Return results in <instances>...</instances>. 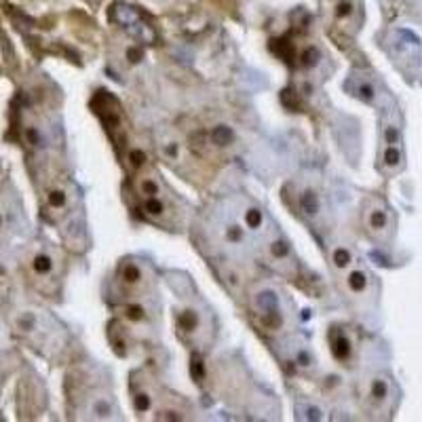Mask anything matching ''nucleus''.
<instances>
[{"label":"nucleus","instance_id":"f257e3e1","mask_svg":"<svg viewBox=\"0 0 422 422\" xmlns=\"http://www.w3.org/2000/svg\"><path fill=\"white\" fill-rule=\"evenodd\" d=\"M112 17H114V22H118L122 28H148L146 24L142 22V17L139 13L135 11L133 7H127V5H114V9H112Z\"/></svg>","mask_w":422,"mask_h":422},{"label":"nucleus","instance_id":"f03ea898","mask_svg":"<svg viewBox=\"0 0 422 422\" xmlns=\"http://www.w3.org/2000/svg\"><path fill=\"white\" fill-rule=\"evenodd\" d=\"M329 342H332V353L338 361H348L353 355V344L348 340V336L340 329H334L332 334H329Z\"/></svg>","mask_w":422,"mask_h":422},{"label":"nucleus","instance_id":"7ed1b4c3","mask_svg":"<svg viewBox=\"0 0 422 422\" xmlns=\"http://www.w3.org/2000/svg\"><path fill=\"white\" fill-rule=\"evenodd\" d=\"M388 226V213L384 207H372L367 211V228L374 234H382Z\"/></svg>","mask_w":422,"mask_h":422},{"label":"nucleus","instance_id":"20e7f679","mask_svg":"<svg viewBox=\"0 0 422 422\" xmlns=\"http://www.w3.org/2000/svg\"><path fill=\"white\" fill-rule=\"evenodd\" d=\"M369 397H372V401H376V403H382L388 397V380L382 376L372 378V382H369Z\"/></svg>","mask_w":422,"mask_h":422},{"label":"nucleus","instance_id":"39448f33","mask_svg":"<svg viewBox=\"0 0 422 422\" xmlns=\"http://www.w3.org/2000/svg\"><path fill=\"white\" fill-rule=\"evenodd\" d=\"M401 161H403V154H401V148L397 144H386V148L382 152V163L386 169H399Z\"/></svg>","mask_w":422,"mask_h":422},{"label":"nucleus","instance_id":"423d86ee","mask_svg":"<svg viewBox=\"0 0 422 422\" xmlns=\"http://www.w3.org/2000/svg\"><path fill=\"white\" fill-rule=\"evenodd\" d=\"M346 285L353 294H363L367 290V274L363 270H351L346 276Z\"/></svg>","mask_w":422,"mask_h":422},{"label":"nucleus","instance_id":"0eeeda50","mask_svg":"<svg viewBox=\"0 0 422 422\" xmlns=\"http://www.w3.org/2000/svg\"><path fill=\"white\" fill-rule=\"evenodd\" d=\"M332 262L338 270H346L348 266L353 264V253L348 247H336V249L332 251Z\"/></svg>","mask_w":422,"mask_h":422},{"label":"nucleus","instance_id":"6e6552de","mask_svg":"<svg viewBox=\"0 0 422 422\" xmlns=\"http://www.w3.org/2000/svg\"><path fill=\"white\" fill-rule=\"evenodd\" d=\"M120 279H122V283H127V285H135L142 279V268L135 262H125V264H122V268H120Z\"/></svg>","mask_w":422,"mask_h":422},{"label":"nucleus","instance_id":"1a4fd4ad","mask_svg":"<svg viewBox=\"0 0 422 422\" xmlns=\"http://www.w3.org/2000/svg\"><path fill=\"white\" fill-rule=\"evenodd\" d=\"M300 207H302V211H304L306 215H317V213H319V207H321L317 192H313V190L304 192L302 197H300Z\"/></svg>","mask_w":422,"mask_h":422},{"label":"nucleus","instance_id":"9d476101","mask_svg":"<svg viewBox=\"0 0 422 422\" xmlns=\"http://www.w3.org/2000/svg\"><path fill=\"white\" fill-rule=\"evenodd\" d=\"M178 327L182 329V332H186V334H192V332H197V327H199V315L194 313V311H184L178 319Z\"/></svg>","mask_w":422,"mask_h":422},{"label":"nucleus","instance_id":"9b49d317","mask_svg":"<svg viewBox=\"0 0 422 422\" xmlns=\"http://www.w3.org/2000/svg\"><path fill=\"white\" fill-rule=\"evenodd\" d=\"M163 211H165V203L159 197H146V201H144V213L148 218H159V215H163Z\"/></svg>","mask_w":422,"mask_h":422},{"label":"nucleus","instance_id":"f8f14e48","mask_svg":"<svg viewBox=\"0 0 422 422\" xmlns=\"http://www.w3.org/2000/svg\"><path fill=\"white\" fill-rule=\"evenodd\" d=\"M243 220H245V224H247V228H251V230H260V226L264 224V215H262V211H260V209L251 207V209H245Z\"/></svg>","mask_w":422,"mask_h":422},{"label":"nucleus","instance_id":"ddd939ff","mask_svg":"<svg viewBox=\"0 0 422 422\" xmlns=\"http://www.w3.org/2000/svg\"><path fill=\"white\" fill-rule=\"evenodd\" d=\"M268 251L274 260H285L287 255H290V245H287V241H283V239H274L268 245Z\"/></svg>","mask_w":422,"mask_h":422},{"label":"nucleus","instance_id":"4468645a","mask_svg":"<svg viewBox=\"0 0 422 422\" xmlns=\"http://www.w3.org/2000/svg\"><path fill=\"white\" fill-rule=\"evenodd\" d=\"M32 268H34L36 274H49L51 270H53V260H51L47 253H40V255L34 258Z\"/></svg>","mask_w":422,"mask_h":422},{"label":"nucleus","instance_id":"2eb2a0df","mask_svg":"<svg viewBox=\"0 0 422 422\" xmlns=\"http://www.w3.org/2000/svg\"><path fill=\"white\" fill-rule=\"evenodd\" d=\"M137 188L139 192L144 194V197H157L159 194V182L157 180H152V178H142L139 184H137Z\"/></svg>","mask_w":422,"mask_h":422},{"label":"nucleus","instance_id":"dca6fc26","mask_svg":"<svg viewBox=\"0 0 422 422\" xmlns=\"http://www.w3.org/2000/svg\"><path fill=\"white\" fill-rule=\"evenodd\" d=\"M298 416L302 420H321V409L315 407V405H308V403H300L298 405Z\"/></svg>","mask_w":422,"mask_h":422},{"label":"nucleus","instance_id":"f3484780","mask_svg":"<svg viewBox=\"0 0 422 422\" xmlns=\"http://www.w3.org/2000/svg\"><path fill=\"white\" fill-rule=\"evenodd\" d=\"M224 239L228 241L230 245H236V243H241L245 239V230L241 228V226L232 224V226H228V228L224 230Z\"/></svg>","mask_w":422,"mask_h":422},{"label":"nucleus","instance_id":"a211bd4d","mask_svg":"<svg viewBox=\"0 0 422 422\" xmlns=\"http://www.w3.org/2000/svg\"><path fill=\"white\" fill-rule=\"evenodd\" d=\"M133 407H135V411H139V414H146L152 407V397L148 393H137L133 397Z\"/></svg>","mask_w":422,"mask_h":422},{"label":"nucleus","instance_id":"6ab92c4d","mask_svg":"<svg viewBox=\"0 0 422 422\" xmlns=\"http://www.w3.org/2000/svg\"><path fill=\"white\" fill-rule=\"evenodd\" d=\"M355 13V5L351 0H342V3H338L336 7V17L340 19V22H346V19H351Z\"/></svg>","mask_w":422,"mask_h":422},{"label":"nucleus","instance_id":"aec40b11","mask_svg":"<svg viewBox=\"0 0 422 422\" xmlns=\"http://www.w3.org/2000/svg\"><path fill=\"white\" fill-rule=\"evenodd\" d=\"M302 66L304 68H313V66H317L319 64V59H321V53H319V49H315V47H308L304 53H302Z\"/></svg>","mask_w":422,"mask_h":422},{"label":"nucleus","instance_id":"412c9836","mask_svg":"<svg viewBox=\"0 0 422 422\" xmlns=\"http://www.w3.org/2000/svg\"><path fill=\"white\" fill-rule=\"evenodd\" d=\"M47 201H49V205L53 209H61V207H66V192L64 190H51L49 194H47Z\"/></svg>","mask_w":422,"mask_h":422},{"label":"nucleus","instance_id":"4be33fe9","mask_svg":"<svg viewBox=\"0 0 422 422\" xmlns=\"http://www.w3.org/2000/svg\"><path fill=\"white\" fill-rule=\"evenodd\" d=\"M355 95H357L359 99H363V101H374V97H376V89L369 85V82H361V85L355 89Z\"/></svg>","mask_w":422,"mask_h":422},{"label":"nucleus","instance_id":"5701e85b","mask_svg":"<svg viewBox=\"0 0 422 422\" xmlns=\"http://www.w3.org/2000/svg\"><path fill=\"white\" fill-rule=\"evenodd\" d=\"M93 411H95L97 416H101V418H108L112 414V405L108 403L106 399H97L95 403H93Z\"/></svg>","mask_w":422,"mask_h":422},{"label":"nucleus","instance_id":"b1692460","mask_svg":"<svg viewBox=\"0 0 422 422\" xmlns=\"http://www.w3.org/2000/svg\"><path fill=\"white\" fill-rule=\"evenodd\" d=\"M230 137H232V133L226 129V127H218L213 131V139L220 144V146H226V144H230Z\"/></svg>","mask_w":422,"mask_h":422},{"label":"nucleus","instance_id":"393cba45","mask_svg":"<svg viewBox=\"0 0 422 422\" xmlns=\"http://www.w3.org/2000/svg\"><path fill=\"white\" fill-rule=\"evenodd\" d=\"M127 319L129 321H142L144 317H146V311H144L142 306H137V304H131V306H127Z\"/></svg>","mask_w":422,"mask_h":422},{"label":"nucleus","instance_id":"a878e982","mask_svg":"<svg viewBox=\"0 0 422 422\" xmlns=\"http://www.w3.org/2000/svg\"><path fill=\"white\" fill-rule=\"evenodd\" d=\"M384 142L386 144H399V129L393 127V125L384 127Z\"/></svg>","mask_w":422,"mask_h":422},{"label":"nucleus","instance_id":"bb28decb","mask_svg":"<svg viewBox=\"0 0 422 422\" xmlns=\"http://www.w3.org/2000/svg\"><path fill=\"white\" fill-rule=\"evenodd\" d=\"M165 152H167L171 159H178V157H180V144H178V142L165 144Z\"/></svg>","mask_w":422,"mask_h":422},{"label":"nucleus","instance_id":"cd10ccee","mask_svg":"<svg viewBox=\"0 0 422 422\" xmlns=\"http://www.w3.org/2000/svg\"><path fill=\"white\" fill-rule=\"evenodd\" d=\"M296 361H298V363H300L302 367H308V365H311V363H313V357H311V355H308L306 351H300V353H298V357H296Z\"/></svg>","mask_w":422,"mask_h":422},{"label":"nucleus","instance_id":"c85d7f7f","mask_svg":"<svg viewBox=\"0 0 422 422\" xmlns=\"http://www.w3.org/2000/svg\"><path fill=\"white\" fill-rule=\"evenodd\" d=\"M131 159H133V163H135V165H142L144 161H146V154H144L142 150H133L131 152Z\"/></svg>","mask_w":422,"mask_h":422},{"label":"nucleus","instance_id":"c756f323","mask_svg":"<svg viewBox=\"0 0 422 422\" xmlns=\"http://www.w3.org/2000/svg\"><path fill=\"white\" fill-rule=\"evenodd\" d=\"M28 139L32 142V144H38V133H36V129H28Z\"/></svg>","mask_w":422,"mask_h":422},{"label":"nucleus","instance_id":"7c9ffc66","mask_svg":"<svg viewBox=\"0 0 422 422\" xmlns=\"http://www.w3.org/2000/svg\"><path fill=\"white\" fill-rule=\"evenodd\" d=\"M0 228H3V215H0Z\"/></svg>","mask_w":422,"mask_h":422}]
</instances>
